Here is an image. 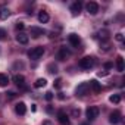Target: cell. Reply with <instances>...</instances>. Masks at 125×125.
Wrapping results in <instances>:
<instances>
[{"mask_svg":"<svg viewBox=\"0 0 125 125\" xmlns=\"http://www.w3.org/2000/svg\"><path fill=\"white\" fill-rule=\"evenodd\" d=\"M96 65V59L93 56H84L81 60H80V66L83 69H91L93 66Z\"/></svg>","mask_w":125,"mask_h":125,"instance_id":"6da1fadb","label":"cell"},{"mask_svg":"<svg viewBox=\"0 0 125 125\" xmlns=\"http://www.w3.org/2000/svg\"><path fill=\"white\" fill-rule=\"evenodd\" d=\"M43 54H44V47H41V46H37V47H34L28 52V57L31 60H38Z\"/></svg>","mask_w":125,"mask_h":125,"instance_id":"7a4b0ae2","label":"cell"},{"mask_svg":"<svg viewBox=\"0 0 125 125\" xmlns=\"http://www.w3.org/2000/svg\"><path fill=\"white\" fill-rule=\"evenodd\" d=\"M88 91H90L88 83H81V84L77 87V90H75V96H77V97H84V96L88 94Z\"/></svg>","mask_w":125,"mask_h":125,"instance_id":"3957f363","label":"cell"},{"mask_svg":"<svg viewBox=\"0 0 125 125\" xmlns=\"http://www.w3.org/2000/svg\"><path fill=\"white\" fill-rule=\"evenodd\" d=\"M99 113H100V109L97 106H88L87 110H85V116H87L88 121H94L99 116Z\"/></svg>","mask_w":125,"mask_h":125,"instance_id":"277c9868","label":"cell"},{"mask_svg":"<svg viewBox=\"0 0 125 125\" xmlns=\"http://www.w3.org/2000/svg\"><path fill=\"white\" fill-rule=\"evenodd\" d=\"M69 50L66 49V47H60L59 49V52H57V54H56V59L57 60H60V62H63V60H66L68 57H69Z\"/></svg>","mask_w":125,"mask_h":125,"instance_id":"5b68a950","label":"cell"},{"mask_svg":"<svg viewBox=\"0 0 125 125\" xmlns=\"http://www.w3.org/2000/svg\"><path fill=\"white\" fill-rule=\"evenodd\" d=\"M121 121H122V115H121V112L115 110V112H112V113H110V116H109V122H110V124L118 125Z\"/></svg>","mask_w":125,"mask_h":125,"instance_id":"8992f818","label":"cell"},{"mask_svg":"<svg viewBox=\"0 0 125 125\" xmlns=\"http://www.w3.org/2000/svg\"><path fill=\"white\" fill-rule=\"evenodd\" d=\"M85 9H87V12H88L90 15H96V13L99 12V5H97L96 2H88V3L85 5Z\"/></svg>","mask_w":125,"mask_h":125,"instance_id":"52a82bcc","label":"cell"},{"mask_svg":"<svg viewBox=\"0 0 125 125\" xmlns=\"http://www.w3.org/2000/svg\"><path fill=\"white\" fill-rule=\"evenodd\" d=\"M57 121H59L62 125H68V124H69V116L66 115V112L59 110V112H57Z\"/></svg>","mask_w":125,"mask_h":125,"instance_id":"ba28073f","label":"cell"},{"mask_svg":"<svg viewBox=\"0 0 125 125\" xmlns=\"http://www.w3.org/2000/svg\"><path fill=\"white\" fill-rule=\"evenodd\" d=\"M30 34H31L34 38H38V37L44 35L46 31H44L43 28H38V27H31V28H30Z\"/></svg>","mask_w":125,"mask_h":125,"instance_id":"9c48e42d","label":"cell"},{"mask_svg":"<svg viewBox=\"0 0 125 125\" xmlns=\"http://www.w3.org/2000/svg\"><path fill=\"white\" fill-rule=\"evenodd\" d=\"M68 41H69V44L74 46V47H78V46L81 44V38H80L77 34H69V35H68Z\"/></svg>","mask_w":125,"mask_h":125,"instance_id":"30bf717a","label":"cell"},{"mask_svg":"<svg viewBox=\"0 0 125 125\" xmlns=\"http://www.w3.org/2000/svg\"><path fill=\"white\" fill-rule=\"evenodd\" d=\"M13 83L19 87V88H25V77L21 75V74H16L13 77Z\"/></svg>","mask_w":125,"mask_h":125,"instance_id":"8fae6325","label":"cell"},{"mask_svg":"<svg viewBox=\"0 0 125 125\" xmlns=\"http://www.w3.org/2000/svg\"><path fill=\"white\" fill-rule=\"evenodd\" d=\"M15 112L18 113V115H25L27 113V106H25V103L24 102H19V103H16L15 104Z\"/></svg>","mask_w":125,"mask_h":125,"instance_id":"7c38bea8","label":"cell"},{"mask_svg":"<svg viewBox=\"0 0 125 125\" xmlns=\"http://www.w3.org/2000/svg\"><path fill=\"white\" fill-rule=\"evenodd\" d=\"M16 41H18L19 44H28L30 37H28L25 32H18V34H16Z\"/></svg>","mask_w":125,"mask_h":125,"instance_id":"4fadbf2b","label":"cell"},{"mask_svg":"<svg viewBox=\"0 0 125 125\" xmlns=\"http://www.w3.org/2000/svg\"><path fill=\"white\" fill-rule=\"evenodd\" d=\"M81 9H83V3H81V2H75V3L71 5V12H72V15H78V13L81 12Z\"/></svg>","mask_w":125,"mask_h":125,"instance_id":"5bb4252c","label":"cell"},{"mask_svg":"<svg viewBox=\"0 0 125 125\" xmlns=\"http://www.w3.org/2000/svg\"><path fill=\"white\" fill-rule=\"evenodd\" d=\"M88 85H90V88H91L94 93H99V91L102 90V85H100V83H97L96 80H91V81L88 83Z\"/></svg>","mask_w":125,"mask_h":125,"instance_id":"9a60e30c","label":"cell"},{"mask_svg":"<svg viewBox=\"0 0 125 125\" xmlns=\"http://www.w3.org/2000/svg\"><path fill=\"white\" fill-rule=\"evenodd\" d=\"M49 19H50V16H49V13H47V12L41 10V12L38 13V21H40L41 24H46V22H49Z\"/></svg>","mask_w":125,"mask_h":125,"instance_id":"2e32d148","label":"cell"},{"mask_svg":"<svg viewBox=\"0 0 125 125\" xmlns=\"http://www.w3.org/2000/svg\"><path fill=\"white\" fill-rule=\"evenodd\" d=\"M116 69L118 72H124V57L122 56L116 57Z\"/></svg>","mask_w":125,"mask_h":125,"instance_id":"e0dca14e","label":"cell"},{"mask_svg":"<svg viewBox=\"0 0 125 125\" xmlns=\"http://www.w3.org/2000/svg\"><path fill=\"white\" fill-rule=\"evenodd\" d=\"M9 84V77L6 74H0V87H6Z\"/></svg>","mask_w":125,"mask_h":125,"instance_id":"ac0fdd59","label":"cell"},{"mask_svg":"<svg viewBox=\"0 0 125 125\" xmlns=\"http://www.w3.org/2000/svg\"><path fill=\"white\" fill-rule=\"evenodd\" d=\"M9 15H10V12L8 8H0V19H8Z\"/></svg>","mask_w":125,"mask_h":125,"instance_id":"d6986e66","label":"cell"},{"mask_svg":"<svg viewBox=\"0 0 125 125\" xmlns=\"http://www.w3.org/2000/svg\"><path fill=\"white\" fill-rule=\"evenodd\" d=\"M46 84H47L46 78H38V80L34 83V87H35V88H41V87H46Z\"/></svg>","mask_w":125,"mask_h":125,"instance_id":"ffe728a7","label":"cell"},{"mask_svg":"<svg viewBox=\"0 0 125 125\" xmlns=\"http://www.w3.org/2000/svg\"><path fill=\"white\" fill-rule=\"evenodd\" d=\"M99 35H100V38H102L103 41L109 40V31H107V30H103V31H100V32H99Z\"/></svg>","mask_w":125,"mask_h":125,"instance_id":"44dd1931","label":"cell"},{"mask_svg":"<svg viewBox=\"0 0 125 125\" xmlns=\"http://www.w3.org/2000/svg\"><path fill=\"white\" fill-rule=\"evenodd\" d=\"M109 100H110L112 103L118 104V103L121 102V96H119V94H113V96H110V97H109Z\"/></svg>","mask_w":125,"mask_h":125,"instance_id":"7402d4cb","label":"cell"},{"mask_svg":"<svg viewBox=\"0 0 125 125\" xmlns=\"http://www.w3.org/2000/svg\"><path fill=\"white\" fill-rule=\"evenodd\" d=\"M47 69H49L50 74H56V72H57V66H56L54 63H49V65H47Z\"/></svg>","mask_w":125,"mask_h":125,"instance_id":"603a6c76","label":"cell"},{"mask_svg":"<svg viewBox=\"0 0 125 125\" xmlns=\"http://www.w3.org/2000/svg\"><path fill=\"white\" fill-rule=\"evenodd\" d=\"M8 38V32L5 28H0V40H6Z\"/></svg>","mask_w":125,"mask_h":125,"instance_id":"cb8c5ba5","label":"cell"},{"mask_svg":"<svg viewBox=\"0 0 125 125\" xmlns=\"http://www.w3.org/2000/svg\"><path fill=\"white\" fill-rule=\"evenodd\" d=\"M15 27H16V30H18V31H21V32H22V30L25 28L24 22H16V25H15Z\"/></svg>","mask_w":125,"mask_h":125,"instance_id":"d4e9b609","label":"cell"},{"mask_svg":"<svg viewBox=\"0 0 125 125\" xmlns=\"http://www.w3.org/2000/svg\"><path fill=\"white\" fill-rule=\"evenodd\" d=\"M53 85H54V88H60V87H62V80H60V78H57V80L54 81V84H53Z\"/></svg>","mask_w":125,"mask_h":125,"instance_id":"484cf974","label":"cell"},{"mask_svg":"<svg viewBox=\"0 0 125 125\" xmlns=\"http://www.w3.org/2000/svg\"><path fill=\"white\" fill-rule=\"evenodd\" d=\"M44 97H46V100H52V99H53V93H52V91H47Z\"/></svg>","mask_w":125,"mask_h":125,"instance_id":"4316f807","label":"cell"},{"mask_svg":"<svg viewBox=\"0 0 125 125\" xmlns=\"http://www.w3.org/2000/svg\"><path fill=\"white\" fill-rule=\"evenodd\" d=\"M115 38H116V40H118V41H124V35H122V34H121V32H118V34H116V35H115Z\"/></svg>","mask_w":125,"mask_h":125,"instance_id":"83f0119b","label":"cell"},{"mask_svg":"<svg viewBox=\"0 0 125 125\" xmlns=\"http://www.w3.org/2000/svg\"><path fill=\"white\" fill-rule=\"evenodd\" d=\"M72 115L74 116H80V109H74L72 110Z\"/></svg>","mask_w":125,"mask_h":125,"instance_id":"f1b7e54d","label":"cell"},{"mask_svg":"<svg viewBox=\"0 0 125 125\" xmlns=\"http://www.w3.org/2000/svg\"><path fill=\"white\" fill-rule=\"evenodd\" d=\"M104 68H106V69H110V68H112V63H110V62H107V63H104Z\"/></svg>","mask_w":125,"mask_h":125,"instance_id":"f546056e","label":"cell"},{"mask_svg":"<svg viewBox=\"0 0 125 125\" xmlns=\"http://www.w3.org/2000/svg\"><path fill=\"white\" fill-rule=\"evenodd\" d=\"M8 96L12 99V97H15V93H13V91H9V93H8Z\"/></svg>","mask_w":125,"mask_h":125,"instance_id":"4dcf8cb0","label":"cell"},{"mask_svg":"<svg viewBox=\"0 0 125 125\" xmlns=\"http://www.w3.org/2000/svg\"><path fill=\"white\" fill-rule=\"evenodd\" d=\"M57 97H59L60 100H63V99H65V96H63V93H59V96H57Z\"/></svg>","mask_w":125,"mask_h":125,"instance_id":"1f68e13d","label":"cell"},{"mask_svg":"<svg viewBox=\"0 0 125 125\" xmlns=\"http://www.w3.org/2000/svg\"><path fill=\"white\" fill-rule=\"evenodd\" d=\"M43 125H52V122H50V121H44Z\"/></svg>","mask_w":125,"mask_h":125,"instance_id":"d6a6232c","label":"cell"},{"mask_svg":"<svg viewBox=\"0 0 125 125\" xmlns=\"http://www.w3.org/2000/svg\"><path fill=\"white\" fill-rule=\"evenodd\" d=\"M81 125H88V124H81Z\"/></svg>","mask_w":125,"mask_h":125,"instance_id":"836d02e7","label":"cell"}]
</instances>
